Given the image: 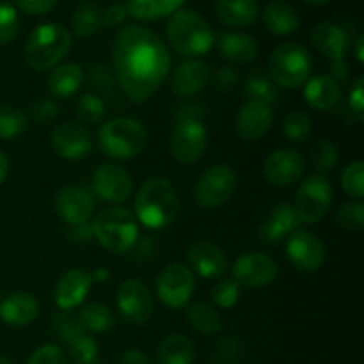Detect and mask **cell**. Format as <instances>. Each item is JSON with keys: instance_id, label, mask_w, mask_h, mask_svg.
Listing matches in <instances>:
<instances>
[{"instance_id": "cell-1", "label": "cell", "mask_w": 364, "mask_h": 364, "mask_svg": "<svg viewBox=\"0 0 364 364\" xmlns=\"http://www.w3.org/2000/svg\"><path fill=\"white\" fill-rule=\"evenodd\" d=\"M114 77L130 102L151 98L166 82L171 55L166 43L149 28L127 25L114 38Z\"/></svg>"}, {"instance_id": "cell-2", "label": "cell", "mask_w": 364, "mask_h": 364, "mask_svg": "<svg viewBox=\"0 0 364 364\" xmlns=\"http://www.w3.org/2000/svg\"><path fill=\"white\" fill-rule=\"evenodd\" d=\"M134 215L148 230H164L176 220L180 212L176 188L167 178L153 176L141 185L134 203Z\"/></svg>"}, {"instance_id": "cell-3", "label": "cell", "mask_w": 364, "mask_h": 364, "mask_svg": "<svg viewBox=\"0 0 364 364\" xmlns=\"http://www.w3.org/2000/svg\"><path fill=\"white\" fill-rule=\"evenodd\" d=\"M166 32L174 52L188 59L205 55L215 45V34L208 21L191 9H180L171 14Z\"/></svg>"}, {"instance_id": "cell-4", "label": "cell", "mask_w": 364, "mask_h": 364, "mask_svg": "<svg viewBox=\"0 0 364 364\" xmlns=\"http://www.w3.org/2000/svg\"><path fill=\"white\" fill-rule=\"evenodd\" d=\"M92 237L114 255H127L139 242V223L134 212L123 206L103 208L91 224Z\"/></svg>"}, {"instance_id": "cell-5", "label": "cell", "mask_w": 364, "mask_h": 364, "mask_svg": "<svg viewBox=\"0 0 364 364\" xmlns=\"http://www.w3.org/2000/svg\"><path fill=\"white\" fill-rule=\"evenodd\" d=\"M71 48V32L60 23H43L31 32L25 45V60L34 71L59 66Z\"/></svg>"}, {"instance_id": "cell-6", "label": "cell", "mask_w": 364, "mask_h": 364, "mask_svg": "<svg viewBox=\"0 0 364 364\" xmlns=\"http://www.w3.org/2000/svg\"><path fill=\"white\" fill-rule=\"evenodd\" d=\"M148 134L139 121L116 117L100 127L98 146L112 160H130L144 149Z\"/></svg>"}, {"instance_id": "cell-7", "label": "cell", "mask_w": 364, "mask_h": 364, "mask_svg": "<svg viewBox=\"0 0 364 364\" xmlns=\"http://www.w3.org/2000/svg\"><path fill=\"white\" fill-rule=\"evenodd\" d=\"M269 75L277 87H301L311 75V55L299 43H283L270 55Z\"/></svg>"}, {"instance_id": "cell-8", "label": "cell", "mask_w": 364, "mask_h": 364, "mask_svg": "<svg viewBox=\"0 0 364 364\" xmlns=\"http://www.w3.org/2000/svg\"><path fill=\"white\" fill-rule=\"evenodd\" d=\"M334 191L323 174H311L299 187L294 210L301 224H316L327 215L333 206Z\"/></svg>"}, {"instance_id": "cell-9", "label": "cell", "mask_w": 364, "mask_h": 364, "mask_svg": "<svg viewBox=\"0 0 364 364\" xmlns=\"http://www.w3.org/2000/svg\"><path fill=\"white\" fill-rule=\"evenodd\" d=\"M208 134L205 124L194 114H181L171 134V153L180 164H194L205 153Z\"/></svg>"}, {"instance_id": "cell-10", "label": "cell", "mask_w": 364, "mask_h": 364, "mask_svg": "<svg viewBox=\"0 0 364 364\" xmlns=\"http://www.w3.org/2000/svg\"><path fill=\"white\" fill-rule=\"evenodd\" d=\"M238 178L230 166H212L203 173L194 188V199L201 208H219L233 198Z\"/></svg>"}, {"instance_id": "cell-11", "label": "cell", "mask_w": 364, "mask_h": 364, "mask_svg": "<svg viewBox=\"0 0 364 364\" xmlns=\"http://www.w3.org/2000/svg\"><path fill=\"white\" fill-rule=\"evenodd\" d=\"M194 290V272L181 263L167 265L156 279V295L171 309H181L188 306Z\"/></svg>"}, {"instance_id": "cell-12", "label": "cell", "mask_w": 364, "mask_h": 364, "mask_svg": "<svg viewBox=\"0 0 364 364\" xmlns=\"http://www.w3.org/2000/svg\"><path fill=\"white\" fill-rule=\"evenodd\" d=\"M116 304L119 315L130 326H144L155 309L151 291L139 279H127L119 284Z\"/></svg>"}, {"instance_id": "cell-13", "label": "cell", "mask_w": 364, "mask_h": 364, "mask_svg": "<svg viewBox=\"0 0 364 364\" xmlns=\"http://www.w3.org/2000/svg\"><path fill=\"white\" fill-rule=\"evenodd\" d=\"M233 281L238 287L245 288H263L276 281L279 274V267L263 252H245L238 256L237 262L231 267Z\"/></svg>"}, {"instance_id": "cell-14", "label": "cell", "mask_w": 364, "mask_h": 364, "mask_svg": "<svg viewBox=\"0 0 364 364\" xmlns=\"http://www.w3.org/2000/svg\"><path fill=\"white\" fill-rule=\"evenodd\" d=\"M287 258L301 272H316L326 262V245L316 235L299 228L287 238Z\"/></svg>"}, {"instance_id": "cell-15", "label": "cell", "mask_w": 364, "mask_h": 364, "mask_svg": "<svg viewBox=\"0 0 364 364\" xmlns=\"http://www.w3.org/2000/svg\"><path fill=\"white\" fill-rule=\"evenodd\" d=\"M92 191L100 199L112 205H121L132 198L134 180L123 167L116 164H102L92 173Z\"/></svg>"}, {"instance_id": "cell-16", "label": "cell", "mask_w": 364, "mask_h": 364, "mask_svg": "<svg viewBox=\"0 0 364 364\" xmlns=\"http://www.w3.org/2000/svg\"><path fill=\"white\" fill-rule=\"evenodd\" d=\"M53 206L57 215L70 226L87 224L95 215V198L80 185H66L60 188L53 199Z\"/></svg>"}, {"instance_id": "cell-17", "label": "cell", "mask_w": 364, "mask_h": 364, "mask_svg": "<svg viewBox=\"0 0 364 364\" xmlns=\"http://www.w3.org/2000/svg\"><path fill=\"white\" fill-rule=\"evenodd\" d=\"M304 156L294 148L270 153L263 164V178L274 187H290L304 174Z\"/></svg>"}, {"instance_id": "cell-18", "label": "cell", "mask_w": 364, "mask_h": 364, "mask_svg": "<svg viewBox=\"0 0 364 364\" xmlns=\"http://www.w3.org/2000/svg\"><path fill=\"white\" fill-rule=\"evenodd\" d=\"M91 132L80 123H63L52 132V148L60 159L82 160L92 151Z\"/></svg>"}, {"instance_id": "cell-19", "label": "cell", "mask_w": 364, "mask_h": 364, "mask_svg": "<svg viewBox=\"0 0 364 364\" xmlns=\"http://www.w3.org/2000/svg\"><path fill=\"white\" fill-rule=\"evenodd\" d=\"M95 279L92 274L84 269H71L57 281L53 299L60 311H71L87 299Z\"/></svg>"}, {"instance_id": "cell-20", "label": "cell", "mask_w": 364, "mask_h": 364, "mask_svg": "<svg viewBox=\"0 0 364 364\" xmlns=\"http://www.w3.org/2000/svg\"><path fill=\"white\" fill-rule=\"evenodd\" d=\"M299 228H301V220H299L294 206L281 203V205L274 206L269 215L265 217L258 230V238L265 245H279Z\"/></svg>"}, {"instance_id": "cell-21", "label": "cell", "mask_w": 364, "mask_h": 364, "mask_svg": "<svg viewBox=\"0 0 364 364\" xmlns=\"http://www.w3.org/2000/svg\"><path fill=\"white\" fill-rule=\"evenodd\" d=\"M274 123L272 105L247 100L237 117V132L244 141H259L269 134Z\"/></svg>"}, {"instance_id": "cell-22", "label": "cell", "mask_w": 364, "mask_h": 364, "mask_svg": "<svg viewBox=\"0 0 364 364\" xmlns=\"http://www.w3.org/2000/svg\"><path fill=\"white\" fill-rule=\"evenodd\" d=\"M210 66L199 59H187L176 66L173 73L171 89L176 96L188 98L196 96L208 85Z\"/></svg>"}, {"instance_id": "cell-23", "label": "cell", "mask_w": 364, "mask_h": 364, "mask_svg": "<svg viewBox=\"0 0 364 364\" xmlns=\"http://www.w3.org/2000/svg\"><path fill=\"white\" fill-rule=\"evenodd\" d=\"M187 258L192 269L205 279H219L228 270L226 255L210 242H194L188 247Z\"/></svg>"}, {"instance_id": "cell-24", "label": "cell", "mask_w": 364, "mask_h": 364, "mask_svg": "<svg viewBox=\"0 0 364 364\" xmlns=\"http://www.w3.org/2000/svg\"><path fill=\"white\" fill-rule=\"evenodd\" d=\"M39 315V302L28 291H14L0 301V318L11 327L31 326Z\"/></svg>"}, {"instance_id": "cell-25", "label": "cell", "mask_w": 364, "mask_h": 364, "mask_svg": "<svg viewBox=\"0 0 364 364\" xmlns=\"http://www.w3.org/2000/svg\"><path fill=\"white\" fill-rule=\"evenodd\" d=\"M215 45L224 60L240 66L252 63L259 50L258 41L245 32H224L215 38Z\"/></svg>"}, {"instance_id": "cell-26", "label": "cell", "mask_w": 364, "mask_h": 364, "mask_svg": "<svg viewBox=\"0 0 364 364\" xmlns=\"http://www.w3.org/2000/svg\"><path fill=\"white\" fill-rule=\"evenodd\" d=\"M311 43L322 55L331 60L345 59L348 52V34L336 23L323 21L311 31Z\"/></svg>"}, {"instance_id": "cell-27", "label": "cell", "mask_w": 364, "mask_h": 364, "mask_svg": "<svg viewBox=\"0 0 364 364\" xmlns=\"http://www.w3.org/2000/svg\"><path fill=\"white\" fill-rule=\"evenodd\" d=\"M341 98V85L331 75L308 78L304 84V100L311 109L331 110Z\"/></svg>"}, {"instance_id": "cell-28", "label": "cell", "mask_w": 364, "mask_h": 364, "mask_svg": "<svg viewBox=\"0 0 364 364\" xmlns=\"http://www.w3.org/2000/svg\"><path fill=\"white\" fill-rule=\"evenodd\" d=\"M258 0H217V18L228 27H249L258 18Z\"/></svg>"}, {"instance_id": "cell-29", "label": "cell", "mask_w": 364, "mask_h": 364, "mask_svg": "<svg viewBox=\"0 0 364 364\" xmlns=\"http://www.w3.org/2000/svg\"><path fill=\"white\" fill-rule=\"evenodd\" d=\"M84 84V70L75 63L59 64L48 77V91L53 98H71Z\"/></svg>"}, {"instance_id": "cell-30", "label": "cell", "mask_w": 364, "mask_h": 364, "mask_svg": "<svg viewBox=\"0 0 364 364\" xmlns=\"http://www.w3.org/2000/svg\"><path fill=\"white\" fill-rule=\"evenodd\" d=\"M263 23L272 34L276 36H290L299 28V14L290 4L281 2V0H272L263 7Z\"/></svg>"}, {"instance_id": "cell-31", "label": "cell", "mask_w": 364, "mask_h": 364, "mask_svg": "<svg viewBox=\"0 0 364 364\" xmlns=\"http://www.w3.org/2000/svg\"><path fill=\"white\" fill-rule=\"evenodd\" d=\"M187 322L196 333L203 336H213L223 329V316L215 306L205 301L192 302L187 306Z\"/></svg>"}, {"instance_id": "cell-32", "label": "cell", "mask_w": 364, "mask_h": 364, "mask_svg": "<svg viewBox=\"0 0 364 364\" xmlns=\"http://www.w3.org/2000/svg\"><path fill=\"white\" fill-rule=\"evenodd\" d=\"M196 348L183 334L164 338L156 350V364H194Z\"/></svg>"}, {"instance_id": "cell-33", "label": "cell", "mask_w": 364, "mask_h": 364, "mask_svg": "<svg viewBox=\"0 0 364 364\" xmlns=\"http://www.w3.org/2000/svg\"><path fill=\"white\" fill-rule=\"evenodd\" d=\"M185 0H128L124 9L127 14L137 20H160L180 11Z\"/></svg>"}, {"instance_id": "cell-34", "label": "cell", "mask_w": 364, "mask_h": 364, "mask_svg": "<svg viewBox=\"0 0 364 364\" xmlns=\"http://www.w3.org/2000/svg\"><path fill=\"white\" fill-rule=\"evenodd\" d=\"M71 28L78 38H91L103 28V9L96 4H80L71 16Z\"/></svg>"}, {"instance_id": "cell-35", "label": "cell", "mask_w": 364, "mask_h": 364, "mask_svg": "<svg viewBox=\"0 0 364 364\" xmlns=\"http://www.w3.org/2000/svg\"><path fill=\"white\" fill-rule=\"evenodd\" d=\"M78 322L84 327L85 333L103 334L109 333L116 327V316L114 313L107 308L105 304L100 302H91V304L84 306L78 313Z\"/></svg>"}, {"instance_id": "cell-36", "label": "cell", "mask_w": 364, "mask_h": 364, "mask_svg": "<svg viewBox=\"0 0 364 364\" xmlns=\"http://www.w3.org/2000/svg\"><path fill=\"white\" fill-rule=\"evenodd\" d=\"M244 89L245 95L249 96V100L263 102L267 103V105H272L277 98V85L274 84L270 75L263 73V71H252L251 75H247Z\"/></svg>"}, {"instance_id": "cell-37", "label": "cell", "mask_w": 364, "mask_h": 364, "mask_svg": "<svg viewBox=\"0 0 364 364\" xmlns=\"http://www.w3.org/2000/svg\"><path fill=\"white\" fill-rule=\"evenodd\" d=\"M75 116L84 124H100L107 116L105 100L95 92H85L75 102Z\"/></svg>"}, {"instance_id": "cell-38", "label": "cell", "mask_w": 364, "mask_h": 364, "mask_svg": "<svg viewBox=\"0 0 364 364\" xmlns=\"http://www.w3.org/2000/svg\"><path fill=\"white\" fill-rule=\"evenodd\" d=\"M27 114L18 107H2L0 109V139L2 141H11L16 139L27 130Z\"/></svg>"}, {"instance_id": "cell-39", "label": "cell", "mask_w": 364, "mask_h": 364, "mask_svg": "<svg viewBox=\"0 0 364 364\" xmlns=\"http://www.w3.org/2000/svg\"><path fill=\"white\" fill-rule=\"evenodd\" d=\"M311 162L313 167L318 171V174L329 173L340 162V149L334 144L333 141L326 139V141H320L318 144L313 148L311 151Z\"/></svg>"}, {"instance_id": "cell-40", "label": "cell", "mask_w": 364, "mask_h": 364, "mask_svg": "<svg viewBox=\"0 0 364 364\" xmlns=\"http://www.w3.org/2000/svg\"><path fill=\"white\" fill-rule=\"evenodd\" d=\"M341 187L345 194L354 198L355 201H363L364 198V164L361 160L350 162L341 173Z\"/></svg>"}, {"instance_id": "cell-41", "label": "cell", "mask_w": 364, "mask_h": 364, "mask_svg": "<svg viewBox=\"0 0 364 364\" xmlns=\"http://www.w3.org/2000/svg\"><path fill=\"white\" fill-rule=\"evenodd\" d=\"M336 223L340 224L343 230L352 231V233H359L364 230V205L361 201L355 203H345L338 208L336 212Z\"/></svg>"}, {"instance_id": "cell-42", "label": "cell", "mask_w": 364, "mask_h": 364, "mask_svg": "<svg viewBox=\"0 0 364 364\" xmlns=\"http://www.w3.org/2000/svg\"><path fill=\"white\" fill-rule=\"evenodd\" d=\"M284 135L294 142H304L311 135V119L302 110H294L287 116L283 124Z\"/></svg>"}, {"instance_id": "cell-43", "label": "cell", "mask_w": 364, "mask_h": 364, "mask_svg": "<svg viewBox=\"0 0 364 364\" xmlns=\"http://www.w3.org/2000/svg\"><path fill=\"white\" fill-rule=\"evenodd\" d=\"M68 350L73 355L77 364H87L95 363L96 355H98V345L96 341L89 336V333H80L75 336L73 340L68 341Z\"/></svg>"}, {"instance_id": "cell-44", "label": "cell", "mask_w": 364, "mask_h": 364, "mask_svg": "<svg viewBox=\"0 0 364 364\" xmlns=\"http://www.w3.org/2000/svg\"><path fill=\"white\" fill-rule=\"evenodd\" d=\"M18 28H20V20H18L14 6L0 0V46L13 43L18 34Z\"/></svg>"}, {"instance_id": "cell-45", "label": "cell", "mask_w": 364, "mask_h": 364, "mask_svg": "<svg viewBox=\"0 0 364 364\" xmlns=\"http://www.w3.org/2000/svg\"><path fill=\"white\" fill-rule=\"evenodd\" d=\"M212 301L217 308L231 309L240 301V287L233 279H223L213 287Z\"/></svg>"}, {"instance_id": "cell-46", "label": "cell", "mask_w": 364, "mask_h": 364, "mask_svg": "<svg viewBox=\"0 0 364 364\" xmlns=\"http://www.w3.org/2000/svg\"><path fill=\"white\" fill-rule=\"evenodd\" d=\"M53 331L59 336V340L63 343H68L70 340H73L75 336H78L80 333H85L84 327L78 322V316L70 315V311H63L53 318Z\"/></svg>"}, {"instance_id": "cell-47", "label": "cell", "mask_w": 364, "mask_h": 364, "mask_svg": "<svg viewBox=\"0 0 364 364\" xmlns=\"http://www.w3.org/2000/svg\"><path fill=\"white\" fill-rule=\"evenodd\" d=\"M27 364H68V358L57 345H43L28 358Z\"/></svg>"}, {"instance_id": "cell-48", "label": "cell", "mask_w": 364, "mask_h": 364, "mask_svg": "<svg viewBox=\"0 0 364 364\" xmlns=\"http://www.w3.org/2000/svg\"><path fill=\"white\" fill-rule=\"evenodd\" d=\"M59 116V105L52 98H41L32 103V117L38 123H48Z\"/></svg>"}, {"instance_id": "cell-49", "label": "cell", "mask_w": 364, "mask_h": 364, "mask_svg": "<svg viewBox=\"0 0 364 364\" xmlns=\"http://www.w3.org/2000/svg\"><path fill=\"white\" fill-rule=\"evenodd\" d=\"M348 107L358 121H364V77H359L354 82L348 95Z\"/></svg>"}, {"instance_id": "cell-50", "label": "cell", "mask_w": 364, "mask_h": 364, "mask_svg": "<svg viewBox=\"0 0 364 364\" xmlns=\"http://www.w3.org/2000/svg\"><path fill=\"white\" fill-rule=\"evenodd\" d=\"M59 0H16L20 11H23L28 16H39V14H46L57 6Z\"/></svg>"}, {"instance_id": "cell-51", "label": "cell", "mask_w": 364, "mask_h": 364, "mask_svg": "<svg viewBox=\"0 0 364 364\" xmlns=\"http://www.w3.org/2000/svg\"><path fill=\"white\" fill-rule=\"evenodd\" d=\"M89 82H91L92 87L103 89V91H110L114 85V78L110 77L103 64H92L91 71H89Z\"/></svg>"}, {"instance_id": "cell-52", "label": "cell", "mask_w": 364, "mask_h": 364, "mask_svg": "<svg viewBox=\"0 0 364 364\" xmlns=\"http://www.w3.org/2000/svg\"><path fill=\"white\" fill-rule=\"evenodd\" d=\"M238 80H240V75H238V71L235 70V68L224 66L220 68V70H217L215 84L217 87L223 89V91H230V89H233L235 85L238 84Z\"/></svg>"}, {"instance_id": "cell-53", "label": "cell", "mask_w": 364, "mask_h": 364, "mask_svg": "<svg viewBox=\"0 0 364 364\" xmlns=\"http://www.w3.org/2000/svg\"><path fill=\"white\" fill-rule=\"evenodd\" d=\"M127 16L128 14H127V9H124V6L107 7V9H103V28L123 23V20Z\"/></svg>"}, {"instance_id": "cell-54", "label": "cell", "mask_w": 364, "mask_h": 364, "mask_svg": "<svg viewBox=\"0 0 364 364\" xmlns=\"http://www.w3.org/2000/svg\"><path fill=\"white\" fill-rule=\"evenodd\" d=\"M68 237H70L71 242H75V244H85V242L91 240L92 230H91V226H89V224H80V226H70Z\"/></svg>"}, {"instance_id": "cell-55", "label": "cell", "mask_w": 364, "mask_h": 364, "mask_svg": "<svg viewBox=\"0 0 364 364\" xmlns=\"http://www.w3.org/2000/svg\"><path fill=\"white\" fill-rule=\"evenodd\" d=\"M240 352V343L235 338H224L219 343V355L224 359H235Z\"/></svg>"}, {"instance_id": "cell-56", "label": "cell", "mask_w": 364, "mask_h": 364, "mask_svg": "<svg viewBox=\"0 0 364 364\" xmlns=\"http://www.w3.org/2000/svg\"><path fill=\"white\" fill-rule=\"evenodd\" d=\"M121 364H149L148 355L142 350H137V348H128L121 354L119 359Z\"/></svg>"}, {"instance_id": "cell-57", "label": "cell", "mask_w": 364, "mask_h": 364, "mask_svg": "<svg viewBox=\"0 0 364 364\" xmlns=\"http://www.w3.org/2000/svg\"><path fill=\"white\" fill-rule=\"evenodd\" d=\"M331 71H333V75H331V77H333L338 84H340L341 80H347L348 73H350V70H348L345 59L331 60Z\"/></svg>"}, {"instance_id": "cell-58", "label": "cell", "mask_w": 364, "mask_h": 364, "mask_svg": "<svg viewBox=\"0 0 364 364\" xmlns=\"http://www.w3.org/2000/svg\"><path fill=\"white\" fill-rule=\"evenodd\" d=\"M7 174H9V160H7V156L0 151V185L6 181Z\"/></svg>"}, {"instance_id": "cell-59", "label": "cell", "mask_w": 364, "mask_h": 364, "mask_svg": "<svg viewBox=\"0 0 364 364\" xmlns=\"http://www.w3.org/2000/svg\"><path fill=\"white\" fill-rule=\"evenodd\" d=\"M363 45H364V36L361 34L358 39H355V57H358L359 63H364V52H363Z\"/></svg>"}, {"instance_id": "cell-60", "label": "cell", "mask_w": 364, "mask_h": 364, "mask_svg": "<svg viewBox=\"0 0 364 364\" xmlns=\"http://www.w3.org/2000/svg\"><path fill=\"white\" fill-rule=\"evenodd\" d=\"M109 277H110V272L105 269H98L95 270V274H92V279H95L96 283H103V281L109 279Z\"/></svg>"}, {"instance_id": "cell-61", "label": "cell", "mask_w": 364, "mask_h": 364, "mask_svg": "<svg viewBox=\"0 0 364 364\" xmlns=\"http://www.w3.org/2000/svg\"><path fill=\"white\" fill-rule=\"evenodd\" d=\"M308 6H313V7H320V6H326V4H329L331 0H304Z\"/></svg>"}, {"instance_id": "cell-62", "label": "cell", "mask_w": 364, "mask_h": 364, "mask_svg": "<svg viewBox=\"0 0 364 364\" xmlns=\"http://www.w3.org/2000/svg\"><path fill=\"white\" fill-rule=\"evenodd\" d=\"M0 364H14V363L11 361V359H7V358H4V355H0Z\"/></svg>"}, {"instance_id": "cell-63", "label": "cell", "mask_w": 364, "mask_h": 364, "mask_svg": "<svg viewBox=\"0 0 364 364\" xmlns=\"http://www.w3.org/2000/svg\"><path fill=\"white\" fill-rule=\"evenodd\" d=\"M215 364H226V363H215Z\"/></svg>"}, {"instance_id": "cell-64", "label": "cell", "mask_w": 364, "mask_h": 364, "mask_svg": "<svg viewBox=\"0 0 364 364\" xmlns=\"http://www.w3.org/2000/svg\"><path fill=\"white\" fill-rule=\"evenodd\" d=\"M87 364H96V361L95 363H87Z\"/></svg>"}]
</instances>
